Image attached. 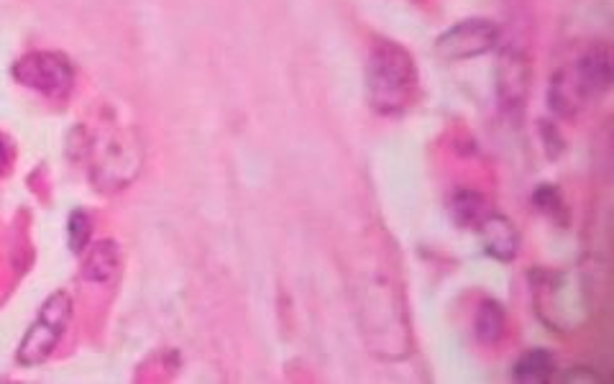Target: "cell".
Returning a JSON list of instances; mask_svg holds the SVG:
<instances>
[{
	"label": "cell",
	"instance_id": "obj_4",
	"mask_svg": "<svg viewBox=\"0 0 614 384\" xmlns=\"http://www.w3.org/2000/svg\"><path fill=\"white\" fill-rule=\"evenodd\" d=\"M535 313L556 333H576L594 315V280L581 269L545 272L533 287Z\"/></svg>",
	"mask_w": 614,
	"mask_h": 384
},
{
	"label": "cell",
	"instance_id": "obj_13",
	"mask_svg": "<svg viewBox=\"0 0 614 384\" xmlns=\"http://www.w3.org/2000/svg\"><path fill=\"white\" fill-rule=\"evenodd\" d=\"M487 213H492L489 200L474 190L458 192L451 200V216L461 228H476Z\"/></svg>",
	"mask_w": 614,
	"mask_h": 384
},
{
	"label": "cell",
	"instance_id": "obj_2",
	"mask_svg": "<svg viewBox=\"0 0 614 384\" xmlns=\"http://www.w3.org/2000/svg\"><path fill=\"white\" fill-rule=\"evenodd\" d=\"M612 88V49L591 44L558 67L548 85V105L561 118H576L594 108Z\"/></svg>",
	"mask_w": 614,
	"mask_h": 384
},
{
	"label": "cell",
	"instance_id": "obj_6",
	"mask_svg": "<svg viewBox=\"0 0 614 384\" xmlns=\"http://www.w3.org/2000/svg\"><path fill=\"white\" fill-rule=\"evenodd\" d=\"M72 320V300L67 292H54L49 297L44 308H41L39 318H36L34 326L29 328V333L21 341V349H18V361L26 364V367H34L41 364L52 356V351L57 349L59 338L67 331Z\"/></svg>",
	"mask_w": 614,
	"mask_h": 384
},
{
	"label": "cell",
	"instance_id": "obj_10",
	"mask_svg": "<svg viewBox=\"0 0 614 384\" xmlns=\"http://www.w3.org/2000/svg\"><path fill=\"white\" fill-rule=\"evenodd\" d=\"M476 231H479V239L487 254H492L499 262H512L520 251V233H517L515 223L502 213H494V210L487 213L476 226Z\"/></svg>",
	"mask_w": 614,
	"mask_h": 384
},
{
	"label": "cell",
	"instance_id": "obj_8",
	"mask_svg": "<svg viewBox=\"0 0 614 384\" xmlns=\"http://www.w3.org/2000/svg\"><path fill=\"white\" fill-rule=\"evenodd\" d=\"M499 41V26L489 18H466L435 39V54L446 62H464L492 52Z\"/></svg>",
	"mask_w": 614,
	"mask_h": 384
},
{
	"label": "cell",
	"instance_id": "obj_1",
	"mask_svg": "<svg viewBox=\"0 0 614 384\" xmlns=\"http://www.w3.org/2000/svg\"><path fill=\"white\" fill-rule=\"evenodd\" d=\"M389 254L387 246H361L348 272V295L371 354L400 361L412 351V331L405 287Z\"/></svg>",
	"mask_w": 614,
	"mask_h": 384
},
{
	"label": "cell",
	"instance_id": "obj_7",
	"mask_svg": "<svg viewBox=\"0 0 614 384\" xmlns=\"http://www.w3.org/2000/svg\"><path fill=\"white\" fill-rule=\"evenodd\" d=\"M13 75L21 85L49 98H64L75 85V67L59 52H31L18 59Z\"/></svg>",
	"mask_w": 614,
	"mask_h": 384
},
{
	"label": "cell",
	"instance_id": "obj_17",
	"mask_svg": "<svg viewBox=\"0 0 614 384\" xmlns=\"http://www.w3.org/2000/svg\"><path fill=\"white\" fill-rule=\"evenodd\" d=\"M8 162H11V152H8V146L0 141V172L8 167Z\"/></svg>",
	"mask_w": 614,
	"mask_h": 384
},
{
	"label": "cell",
	"instance_id": "obj_12",
	"mask_svg": "<svg viewBox=\"0 0 614 384\" xmlns=\"http://www.w3.org/2000/svg\"><path fill=\"white\" fill-rule=\"evenodd\" d=\"M553 374H556V356L545 349H533L528 354H522L517 359L515 369H512L515 382L525 384H543L553 379Z\"/></svg>",
	"mask_w": 614,
	"mask_h": 384
},
{
	"label": "cell",
	"instance_id": "obj_15",
	"mask_svg": "<svg viewBox=\"0 0 614 384\" xmlns=\"http://www.w3.org/2000/svg\"><path fill=\"white\" fill-rule=\"evenodd\" d=\"M90 218H87V213H82V210H77V213H72L70 218V226H67V231H70V246L72 251H85L87 249V241H90Z\"/></svg>",
	"mask_w": 614,
	"mask_h": 384
},
{
	"label": "cell",
	"instance_id": "obj_5",
	"mask_svg": "<svg viewBox=\"0 0 614 384\" xmlns=\"http://www.w3.org/2000/svg\"><path fill=\"white\" fill-rule=\"evenodd\" d=\"M82 154L90 167V180L98 190L116 192L128 187L144 167V144L131 128L108 126L100 134H82Z\"/></svg>",
	"mask_w": 614,
	"mask_h": 384
},
{
	"label": "cell",
	"instance_id": "obj_11",
	"mask_svg": "<svg viewBox=\"0 0 614 384\" xmlns=\"http://www.w3.org/2000/svg\"><path fill=\"white\" fill-rule=\"evenodd\" d=\"M121 269V251L113 241H98L93 249L87 251L85 264H82V277L95 285H108L116 280Z\"/></svg>",
	"mask_w": 614,
	"mask_h": 384
},
{
	"label": "cell",
	"instance_id": "obj_3",
	"mask_svg": "<svg viewBox=\"0 0 614 384\" xmlns=\"http://www.w3.org/2000/svg\"><path fill=\"white\" fill-rule=\"evenodd\" d=\"M418 64L397 41H377L366 59V100L382 116H400L418 100Z\"/></svg>",
	"mask_w": 614,
	"mask_h": 384
},
{
	"label": "cell",
	"instance_id": "obj_9",
	"mask_svg": "<svg viewBox=\"0 0 614 384\" xmlns=\"http://www.w3.org/2000/svg\"><path fill=\"white\" fill-rule=\"evenodd\" d=\"M530 80H533V67L530 57L520 49H507L499 57L497 67V98L504 113L517 116L525 111L530 93Z\"/></svg>",
	"mask_w": 614,
	"mask_h": 384
},
{
	"label": "cell",
	"instance_id": "obj_14",
	"mask_svg": "<svg viewBox=\"0 0 614 384\" xmlns=\"http://www.w3.org/2000/svg\"><path fill=\"white\" fill-rule=\"evenodd\" d=\"M504 328H507V318H504L502 305L497 300H484L474 320L476 338H479L481 344L494 346L504 336Z\"/></svg>",
	"mask_w": 614,
	"mask_h": 384
},
{
	"label": "cell",
	"instance_id": "obj_16",
	"mask_svg": "<svg viewBox=\"0 0 614 384\" xmlns=\"http://www.w3.org/2000/svg\"><path fill=\"white\" fill-rule=\"evenodd\" d=\"M561 382H566V384H602L604 377H599V374L589 367H571L566 374H563Z\"/></svg>",
	"mask_w": 614,
	"mask_h": 384
}]
</instances>
